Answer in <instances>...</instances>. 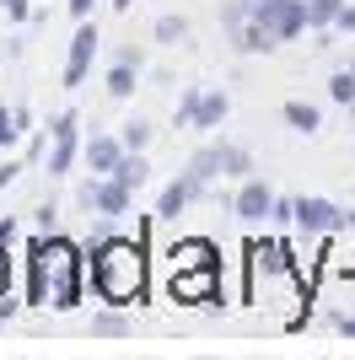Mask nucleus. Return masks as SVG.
Masks as SVG:
<instances>
[{"label": "nucleus", "instance_id": "obj_1", "mask_svg": "<svg viewBox=\"0 0 355 360\" xmlns=\"http://www.w3.org/2000/svg\"><path fill=\"white\" fill-rule=\"evenodd\" d=\"M27 301L70 312L81 301V258L65 237H38L27 248Z\"/></svg>", "mask_w": 355, "mask_h": 360}, {"label": "nucleus", "instance_id": "obj_2", "mask_svg": "<svg viewBox=\"0 0 355 360\" xmlns=\"http://www.w3.org/2000/svg\"><path fill=\"white\" fill-rule=\"evenodd\" d=\"M92 290L103 301H113V307H135L146 296V248L124 242V237L97 242V253H92Z\"/></svg>", "mask_w": 355, "mask_h": 360}, {"label": "nucleus", "instance_id": "obj_3", "mask_svg": "<svg viewBox=\"0 0 355 360\" xmlns=\"http://www.w3.org/2000/svg\"><path fill=\"white\" fill-rule=\"evenodd\" d=\"M81 199H87V210H97L103 221H118V215L130 210V199H135V194L113 178V172H97V178L81 188Z\"/></svg>", "mask_w": 355, "mask_h": 360}, {"label": "nucleus", "instance_id": "obj_4", "mask_svg": "<svg viewBox=\"0 0 355 360\" xmlns=\"http://www.w3.org/2000/svg\"><path fill=\"white\" fill-rule=\"evenodd\" d=\"M296 226H301L307 237L344 231V210L334 205V199H323V194H301V199H296Z\"/></svg>", "mask_w": 355, "mask_h": 360}, {"label": "nucleus", "instance_id": "obj_5", "mask_svg": "<svg viewBox=\"0 0 355 360\" xmlns=\"http://www.w3.org/2000/svg\"><path fill=\"white\" fill-rule=\"evenodd\" d=\"M221 285V264H205V269H173V301H216Z\"/></svg>", "mask_w": 355, "mask_h": 360}, {"label": "nucleus", "instance_id": "obj_6", "mask_svg": "<svg viewBox=\"0 0 355 360\" xmlns=\"http://www.w3.org/2000/svg\"><path fill=\"white\" fill-rule=\"evenodd\" d=\"M259 22H269V27L280 32V44L285 38H296V32H307V0H264V11H259Z\"/></svg>", "mask_w": 355, "mask_h": 360}, {"label": "nucleus", "instance_id": "obj_7", "mask_svg": "<svg viewBox=\"0 0 355 360\" xmlns=\"http://www.w3.org/2000/svg\"><path fill=\"white\" fill-rule=\"evenodd\" d=\"M232 210H237V221H264V215L275 210V188H269L264 178H242Z\"/></svg>", "mask_w": 355, "mask_h": 360}, {"label": "nucleus", "instance_id": "obj_8", "mask_svg": "<svg viewBox=\"0 0 355 360\" xmlns=\"http://www.w3.org/2000/svg\"><path fill=\"white\" fill-rule=\"evenodd\" d=\"M92 54H97V27H92V16H87V22L75 27V38H70V65H65V86H81V81H87Z\"/></svg>", "mask_w": 355, "mask_h": 360}, {"label": "nucleus", "instance_id": "obj_9", "mask_svg": "<svg viewBox=\"0 0 355 360\" xmlns=\"http://www.w3.org/2000/svg\"><path fill=\"white\" fill-rule=\"evenodd\" d=\"M49 135H54V150H49V178H59V172H70L75 146H81V135H75V113H59Z\"/></svg>", "mask_w": 355, "mask_h": 360}, {"label": "nucleus", "instance_id": "obj_10", "mask_svg": "<svg viewBox=\"0 0 355 360\" xmlns=\"http://www.w3.org/2000/svg\"><path fill=\"white\" fill-rule=\"evenodd\" d=\"M232 38H237V49H242V54H269V49L280 44V32L269 27V22H259V16H248V22H242Z\"/></svg>", "mask_w": 355, "mask_h": 360}, {"label": "nucleus", "instance_id": "obj_11", "mask_svg": "<svg viewBox=\"0 0 355 360\" xmlns=\"http://www.w3.org/2000/svg\"><path fill=\"white\" fill-rule=\"evenodd\" d=\"M118 162H124V140L118 135H92L87 140V167L92 172H113Z\"/></svg>", "mask_w": 355, "mask_h": 360}, {"label": "nucleus", "instance_id": "obj_12", "mask_svg": "<svg viewBox=\"0 0 355 360\" xmlns=\"http://www.w3.org/2000/svg\"><path fill=\"white\" fill-rule=\"evenodd\" d=\"M216 178H221V146H205V150H194V156H189V183L199 188V194H205V188H210Z\"/></svg>", "mask_w": 355, "mask_h": 360}, {"label": "nucleus", "instance_id": "obj_13", "mask_svg": "<svg viewBox=\"0 0 355 360\" xmlns=\"http://www.w3.org/2000/svg\"><path fill=\"white\" fill-rule=\"evenodd\" d=\"M167 258H173V269H205V264H216L221 253H216L205 237H189V242H178Z\"/></svg>", "mask_w": 355, "mask_h": 360}, {"label": "nucleus", "instance_id": "obj_14", "mask_svg": "<svg viewBox=\"0 0 355 360\" xmlns=\"http://www.w3.org/2000/svg\"><path fill=\"white\" fill-rule=\"evenodd\" d=\"M199 194V188H194L189 183V172H183V178H173L162 188V199H156V215H162V221H173V215H183V205H189V199Z\"/></svg>", "mask_w": 355, "mask_h": 360}, {"label": "nucleus", "instance_id": "obj_15", "mask_svg": "<svg viewBox=\"0 0 355 360\" xmlns=\"http://www.w3.org/2000/svg\"><path fill=\"white\" fill-rule=\"evenodd\" d=\"M232 113V97L216 86H205V97H199V113H194V129H216V124Z\"/></svg>", "mask_w": 355, "mask_h": 360}, {"label": "nucleus", "instance_id": "obj_16", "mask_svg": "<svg viewBox=\"0 0 355 360\" xmlns=\"http://www.w3.org/2000/svg\"><path fill=\"white\" fill-rule=\"evenodd\" d=\"M113 178L124 183L130 194H140V188H146V183H151V162H146V156H140V150H124V162L113 167Z\"/></svg>", "mask_w": 355, "mask_h": 360}, {"label": "nucleus", "instance_id": "obj_17", "mask_svg": "<svg viewBox=\"0 0 355 360\" xmlns=\"http://www.w3.org/2000/svg\"><path fill=\"white\" fill-rule=\"evenodd\" d=\"M135 70H140L135 60H113V70H108V97H135Z\"/></svg>", "mask_w": 355, "mask_h": 360}, {"label": "nucleus", "instance_id": "obj_18", "mask_svg": "<svg viewBox=\"0 0 355 360\" xmlns=\"http://www.w3.org/2000/svg\"><path fill=\"white\" fill-rule=\"evenodd\" d=\"M285 124H291V129H301V135H312V129L323 124V113H318L312 103H285Z\"/></svg>", "mask_w": 355, "mask_h": 360}, {"label": "nucleus", "instance_id": "obj_19", "mask_svg": "<svg viewBox=\"0 0 355 360\" xmlns=\"http://www.w3.org/2000/svg\"><path fill=\"white\" fill-rule=\"evenodd\" d=\"M253 172V156L242 146H221V178H248Z\"/></svg>", "mask_w": 355, "mask_h": 360}, {"label": "nucleus", "instance_id": "obj_20", "mask_svg": "<svg viewBox=\"0 0 355 360\" xmlns=\"http://www.w3.org/2000/svg\"><path fill=\"white\" fill-rule=\"evenodd\" d=\"M344 6H350V0H307V22L312 27H334Z\"/></svg>", "mask_w": 355, "mask_h": 360}, {"label": "nucleus", "instance_id": "obj_21", "mask_svg": "<svg viewBox=\"0 0 355 360\" xmlns=\"http://www.w3.org/2000/svg\"><path fill=\"white\" fill-rule=\"evenodd\" d=\"M328 97H334L340 108L355 103V70H350V65H344V70H334V81H328Z\"/></svg>", "mask_w": 355, "mask_h": 360}, {"label": "nucleus", "instance_id": "obj_22", "mask_svg": "<svg viewBox=\"0 0 355 360\" xmlns=\"http://www.w3.org/2000/svg\"><path fill=\"white\" fill-rule=\"evenodd\" d=\"M22 129H27V113H22V108H16V113H6V108H0V150L16 146V140H22Z\"/></svg>", "mask_w": 355, "mask_h": 360}, {"label": "nucleus", "instance_id": "obj_23", "mask_svg": "<svg viewBox=\"0 0 355 360\" xmlns=\"http://www.w3.org/2000/svg\"><path fill=\"white\" fill-rule=\"evenodd\" d=\"M118 140H124V150H146L151 146V124L146 119H130L124 129H118Z\"/></svg>", "mask_w": 355, "mask_h": 360}, {"label": "nucleus", "instance_id": "obj_24", "mask_svg": "<svg viewBox=\"0 0 355 360\" xmlns=\"http://www.w3.org/2000/svg\"><path fill=\"white\" fill-rule=\"evenodd\" d=\"M156 38H162V44H183V38H189V22H183V16H162V22H156Z\"/></svg>", "mask_w": 355, "mask_h": 360}, {"label": "nucleus", "instance_id": "obj_25", "mask_svg": "<svg viewBox=\"0 0 355 360\" xmlns=\"http://www.w3.org/2000/svg\"><path fill=\"white\" fill-rule=\"evenodd\" d=\"M92 333H113L118 339V333H130V317L124 312H103V317H92Z\"/></svg>", "mask_w": 355, "mask_h": 360}, {"label": "nucleus", "instance_id": "obj_26", "mask_svg": "<svg viewBox=\"0 0 355 360\" xmlns=\"http://www.w3.org/2000/svg\"><path fill=\"white\" fill-rule=\"evenodd\" d=\"M199 97H205V86H183V103H178V124H194V113H199Z\"/></svg>", "mask_w": 355, "mask_h": 360}, {"label": "nucleus", "instance_id": "obj_27", "mask_svg": "<svg viewBox=\"0 0 355 360\" xmlns=\"http://www.w3.org/2000/svg\"><path fill=\"white\" fill-rule=\"evenodd\" d=\"M0 296H11V253H6V242H0Z\"/></svg>", "mask_w": 355, "mask_h": 360}, {"label": "nucleus", "instance_id": "obj_28", "mask_svg": "<svg viewBox=\"0 0 355 360\" xmlns=\"http://www.w3.org/2000/svg\"><path fill=\"white\" fill-rule=\"evenodd\" d=\"M6 11H11V22H27V0H0Z\"/></svg>", "mask_w": 355, "mask_h": 360}, {"label": "nucleus", "instance_id": "obj_29", "mask_svg": "<svg viewBox=\"0 0 355 360\" xmlns=\"http://www.w3.org/2000/svg\"><path fill=\"white\" fill-rule=\"evenodd\" d=\"M70 16H75V22H87V16H92V0H70Z\"/></svg>", "mask_w": 355, "mask_h": 360}, {"label": "nucleus", "instance_id": "obj_30", "mask_svg": "<svg viewBox=\"0 0 355 360\" xmlns=\"http://www.w3.org/2000/svg\"><path fill=\"white\" fill-rule=\"evenodd\" d=\"M334 27H344V32H355V6H344V11H340V22H334Z\"/></svg>", "mask_w": 355, "mask_h": 360}, {"label": "nucleus", "instance_id": "obj_31", "mask_svg": "<svg viewBox=\"0 0 355 360\" xmlns=\"http://www.w3.org/2000/svg\"><path fill=\"white\" fill-rule=\"evenodd\" d=\"M334 323H340V333H350V339H355V312H340Z\"/></svg>", "mask_w": 355, "mask_h": 360}, {"label": "nucleus", "instance_id": "obj_32", "mask_svg": "<svg viewBox=\"0 0 355 360\" xmlns=\"http://www.w3.org/2000/svg\"><path fill=\"white\" fill-rule=\"evenodd\" d=\"M16 172H22V167H16V162H0V188H6V183L16 178Z\"/></svg>", "mask_w": 355, "mask_h": 360}, {"label": "nucleus", "instance_id": "obj_33", "mask_svg": "<svg viewBox=\"0 0 355 360\" xmlns=\"http://www.w3.org/2000/svg\"><path fill=\"white\" fill-rule=\"evenodd\" d=\"M11 312H16V301H11V296H0V328H6V317H11Z\"/></svg>", "mask_w": 355, "mask_h": 360}, {"label": "nucleus", "instance_id": "obj_34", "mask_svg": "<svg viewBox=\"0 0 355 360\" xmlns=\"http://www.w3.org/2000/svg\"><path fill=\"white\" fill-rule=\"evenodd\" d=\"M344 231H350V237H355V210H350V215H344Z\"/></svg>", "mask_w": 355, "mask_h": 360}, {"label": "nucleus", "instance_id": "obj_35", "mask_svg": "<svg viewBox=\"0 0 355 360\" xmlns=\"http://www.w3.org/2000/svg\"><path fill=\"white\" fill-rule=\"evenodd\" d=\"M130 6H135V0H113V11H130Z\"/></svg>", "mask_w": 355, "mask_h": 360}, {"label": "nucleus", "instance_id": "obj_36", "mask_svg": "<svg viewBox=\"0 0 355 360\" xmlns=\"http://www.w3.org/2000/svg\"><path fill=\"white\" fill-rule=\"evenodd\" d=\"M350 113H355V103H350Z\"/></svg>", "mask_w": 355, "mask_h": 360}]
</instances>
